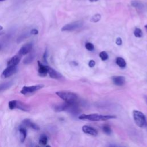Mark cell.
Returning a JSON list of instances; mask_svg holds the SVG:
<instances>
[{"label": "cell", "mask_w": 147, "mask_h": 147, "mask_svg": "<svg viewBox=\"0 0 147 147\" xmlns=\"http://www.w3.org/2000/svg\"><path fill=\"white\" fill-rule=\"evenodd\" d=\"M131 5L134 7L137 8V9H140V10L143 9V7H144V5L142 3H141V2H138V1H131Z\"/></svg>", "instance_id": "22"}, {"label": "cell", "mask_w": 147, "mask_h": 147, "mask_svg": "<svg viewBox=\"0 0 147 147\" xmlns=\"http://www.w3.org/2000/svg\"><path fill=\"white\" fill-rule=\"evenodd\" d=\"M72 105L68 104L67 103H63V104H60V105H55L53 107V109L56 112H60L61 111H64L66 109H67L69 106H71Z\"/></svg>", "instance_id": "14"}, {"label": "cell", "mask_w": 147, "mask_h": 147, "mask_svg": "<svg viewBox=\"0 0 147 147\" xmlns=\"http://www.w3.org/2000/svg\"><path fill=\"white\" fill-rule=\"evenodd\" d=\"M116 63L121 68H125L126 65V63L125 60L121 57H118L116 59Z\"/></svg>", "instance_id": "19"}, {"label": "cell", "mask_w": 147, "mask_h": 147, "mask_svg": "<svg viewBox=\"0 0 147 147\" xmlns=\"http://www.w3.org/2000/svg\"><path fill=\"white\" fill-rule=\"evenodd\" d=\"M145 28L146 29V30H147V25H146L145 26Z\"/></svg>", "instance_id": "37"}, {"label": "cell", "mask_w": 147, "mask_h": 147, "mask_svg": "<svg viewBox=\"0 0 147 147\" xmlns=\"http://www.w3.org/2000/svg\"><path fill=\"white\" fill-rule=\"evenodd\" d=\"M39 144L41 145H42V146H45L47 145V142H48V138H47V136L44 134H42L40 136V138H39Z\"/></svg>", "instance_id": "20"}, {"label": "cell", "mask_w": 147, "mask_h": 147, "mask_svg": "<svg viewBox=\"0 0 147 147\" xmlns=\"http://www.w3.org/2000/svg\"><path fill=\"white\" fill-rule=\"evenodd\" d=\"M133 33H134V36L136 37H141L143 35V33H142L141 29L140 28H136L134 29Z\"/></svg>", "instance_id": "24"}, {"label": "cell", "mask_w": 147, "mask_h": 147, "mask_svg": "<svg viewBox=\"0 0 147 147\" xmlns=\"http://www.w3.org/2000/svg\"><path fill=\"white\" fill-rule=\"evenodd\" d=\"M99 56L103 61H105L108 59V55L105 51H102L101 52H100Z\"/></svg>", "instance_id": "26"}, {"label": "cell", "mask_w": 147, "mask_h": 147, "mask_svg": "<svg viewBox=\"0 0 147 147\" xmlns=\"http://www.w3.org/2000/svg\"><path fill=\"white\" fill-rule=\"evenodd\" d=\"M30 33L31 35H32V34L36 35V34H37L38 33V30L36 29H32L30 30Z\"/></svg>", "instance_id": "30"}, {"label": "cell", "mask_w": 147, "mask_h": 147, "mask_svg": "<svg viewBox=\"0 0 147 147\" xmlns=\"http://www.w3.org/2000/svg\"><path fill=\"white\" fill-rule=\"evenodd\" d=\"M44 87L43 84H37L30 86H24L20 92L23 95H27L33 93Z\"/></svg>", "instance_id": "4"}, {"label": "cell", "mask_w": 147, "mask_h": 147, "mask_svg": "<svg viewBox=\"0 0 147 147\" xmlns=\"http://www.w3.org/2000/svg\"><path fill=\"white\" fill-rule=\"evenodd\" d=\"M83 24L82 21H76L65 25L61 28V31H72L80 28Z\"/></svg>", "instance_id": "5"}, {"label": "cell", "mask_w": 147, "mask_h": 147, "mask_svg": "<svg viewBox=\"0 0 147 147\" xmlns=\"http://www.w3.org/2000/svg\"><path fill=\"white\" fill-rule=\"evenodd\" d=\"M100 19H101V15L100 14H96L91 17L90 21L92 22H97L99 21Z\"/></svg>", "instance_id": "23"}, {"label": "cell", "mask_w": 147, "mask_h": 147, "mask_svg": "<svg viewBox=\"0 0 147 147\" xmlns=\"http://www.w3.org/2000/svg\"><path fill=\"white\" fill-rule=\"evenodd\" d=\"M22 124L24 126L31 128L32 129L38 130L40 129V127L35 123L32 122L30 119H25L22 121Z\"/></svg>", "instance_id": "11"}, {"label": "cell", "mask_w": 147, "mask_h": 147, "mask_svg": "<svg viewBox=\"0 0 147 147\" xmlns=\"http://www.w3.org/2000/svg\"><path fill=\"white\" fill-rule=\"evenodd\" d=\"M56 95L63 100L65 103L70 105H74L78 99V96L75 93L69 91H57Z\"/></svg>", "instance_id": "2"}, {"label": "cell", "mask_w": 147, "mask_h": 147, "mask_svg": "<svg viewBox=\"0 0 147 147\" xmlns=\"http://www.w3.org/2000/svg\"><path fill=\"white\" fill-rule=\"evenodd\" d=\"M116 116L114 115H102L99 114H83L79 116V119L82 120H87L90 121H103L110 119L115 118Z\"/></svg>", "instance_id": "1"}, {"label": "cell", "mask_w": 147, "mask_h": 147, "mask_svg": "<svg viewBox=\"0 0 147 147\" xmlns=\"http://www.w3.org/2000/svg\"><path fill=\"white\" fill-rule=\"evenodd\" d=\"M16 100H11L8 103L9 107L10 110H13V109H16Z\"/></svg>", "instance_id": "27"}, {"label": "cell", "mask_w": 147, "mask_h": 147, "mask_svg": "<svg viewBox=\"0 0 147 147\" xmlns=\"http://www.w3.org/2000/svg\"><path fill=\"white\" fill-rule=\"evenodd\" d=\"M85 47L87 50H88L90 51H93L94 49V45H93V44H92L91 42H87L85 44Z\"/></svg>", "instance_id": "28"}, {"label": "cell", "mask_w": 147, "mask_h": 147, "mask_svg": "<svg viewBox=\"0 0 147 147\" xmlns=\"http://www.w3.org/2000/svg\"><path fill=\"white\" fill-rule=\"evenodd\" d=\"M38 64V73L40 76L45 77L48 74V66L42 64L40 61H37Z\"/></svg>", "instance_id": "8"}, {"label": "cell", "mask_w": 147, "mask_h": 147, "mask_svg": "<svg viewBox=\"0 0 147 147\" xmlns=\"http://www.w3.org/2000/svg\"><path fill=\"white\" fill-rule=\"evenodd\" d=\"M133 117L134 122L139 127H145L147 126L146 117L142 112L137 110H133Z\"/></svg>", "instance_id": "3"}, {"label": "cell", "mask_w": 147, "mask_h": 147, "mask_svg": "<svg viewBox=\"0 0 147 147\" xmlns=\"http://www.w3.org/2000/svg\"><path fill=\"white\" fill-rule=\"evenodd\" d=\"M36 147H40V146H36Z\"/></svg>", "instance_id": "40"}, {"label": "cell", "mask_w": 147, "mask_h": 147, "mask_svg": "<svg viewBox=\"0 0 147 147\" xmlns=\"http://www.w3.org/2000/svg\"><path fill=\"white\" fill-rule=\"evenodd\" d=\"M48 74L51 78L55 79H59L62 77V75L59 72L49 66L48 67Z\"/></svg>", "instance_id": "13"}, {"label": "cell", "mask_w": 147, "mask_h": 147, "mask_svg": "<svg viewBox=\"0 0 147 147\" xmlns=\"http://www.w3.org/2000/svg\"><path fill=\"white\" fill-rule=\"evenodd\" d=\"M32 47H33V45L32 43L25 44L21 47V48H20V49L18 52V54L21 56L23 55H27L32 51Z\"/></svg>", "instance_id": "7"}, {"label": "cell", "mask_w": 147, "mask_h": 147, "mask_svg": "<svg viewBox=\"0 0 147 147\" xmlns=\"http://www.w3.org/2000/svg\"><path fill=\"white\" fill-rule=\"evenodd\" d=\"M95 61L94 60H90V61L88 63V65L90 67L92 68L95 66Z\"/></svg>", "instance_id": "32"}, {"label": "cell", "mask_w": 147, "mask_h": 147, "mask_svg": "<svg viewBox=\"0 0 147 147\" xmlns=\"http://www.w3.org/2000/svg\"><path fill=\"white\" fill-rule=\"evenodd\" d=\"M115 43L118 45H121L122 44V40L121 38V37H117L116 38V40H115Z\"/></svg>", "instance_id": "31"}, {"label": "cell", "mask_w": 147, "mask_h": 147, "mask_svg": "<svg viewBox=\"0 0 147 147\" xmlns=\"http://www.w3.org/2000/svg\"><path fill=\"white\" fill-rule=\"evenodd\" d=\"M1 34H2V33H0V35H1Z\"/></svg>", "instance_id": "41"}, {"label": "cell", "mask_w": 147, "mask_h": 147, "mask_svg": "<svg viewBox=\"0 0 147 147\" xmlns=\"http://www.w3.org/2000/svg\"><path fill=\"white\" fill-rule=\"evenodd\" d=\"M19 133H20V139L21 142H24L26 139L27 135L26 129L24 127H20L19 129Z\"/></svg>", "instance_id": "17"}, {"label": "cell", "mask_w": 147, "mask_h": 147, "mask_svg": "<svg viewBox=\"0 0 147 147\" xmlns=\"http://www.w3.org/2000/svg\"><path fill=\"white\" fill-rule=\"evenodd\" d=\"M30 32H25V33H24L23 34H21L18 38H17V43H20L22 41H23L24 40H25V38H28L29 36H30Z\"/></svg>", "instance_id": "21"}, {"label": "cell", "mask_w": 147, "mask_h": 147, "mask_svg": "<svg viewBox=\"0 0 147 147\" xmlns=\"http://www.w3.org/2000/svg\"><path fill=\"white\" fill-rule=\"evenodd\" d=\"M45 147H51L50 145H46Z\"/></svg>", "instance_id": "35"}, {"label": "cell", "mask_w": 147, "mask_h": 147, "mask_svg": "<svg viewBox=\"0 0 147 147\" xmlns=\"http://www.w3.org/2000/svg\"><path fill=\"white\" fill-rule=\"evenodd\" d=\"M82 131L86 134L96 136L98 135V131L91 126L87 125H84L82 126Z\"/></svg>", "instance_id": "9"}, {"label": "cell", "mask_w": 147, "mask_h": 147, "mask_svg": "<svg viewBox=\"0 0 147 147\" xmlns=\"http://www.w3.org/2000/svg\"><path fill=\"white\" fill-rule=\"evenodd\" d=\"M17 71V66H7L2 72L1 77L3 79L9 78V76L14 75Z\"/></svg>", "instance_id": "6"}, {"label": "cell", "mask_w": 147, "mask_h": 147, "mask_svg": "<svg viewBox=\"0 0 147 147\" xmlns=\"http://www.w3.org/2000/svg\"><path fill=\"white\" fill-rule=\"evenodd\" d=\"M6 1V0H0V2H1V1Z\"/></svg>", "instance_id": "39"}, {"label": "cell", "mask_w": 147, "mask_h": 147, "mask_svg": "<svg viewBox=\"0 0 147 147\" xmlns=\"http://www.w3.org/2000/svg\"><path fill=\"white\" fill-rule=\"evenodd\" d=\"M112 80L114 84L117 86H123L126 82L125 78L122 76H115L112 78Z\"/></svg>", "instance_id": "12"}, {"label": "cell", "mask_w": 147, "mask_h": 147, "mask_svg": "<svg viewBox=\"0 0 147 147\" xmlns=\"http://www.w3.org/2000/svg\"><path fill=\"white\" fill-rule=\"evenodd\" d=\"M1 48H2V45L0 44V50L1 49Z\"/></svg>", "instance_id": "36"}, {"label": "cell", "mask_w": 147, "mask_h": 147, "mask_svg": "<svg viewBox=\"0 0 147 147\" xmlns=\"http://www.w3.org/2000/svg\"><path fill=\"white\" fill-rule=\"evenodd\" d=\"M145 100H146V102L147 103V97H145Z\"/></svg>", "instance_id": "38"}, {"label": "cell", "mask_w": 147, "mask_h": 147, "mask_svg": "<svg viewBox=\"0 0 147 147\" xmlns=\"http://www.w3.org/2000/svg\"><path fill=\"white\" fill-rule=\"evenodd\" d=\"M35 56H36L35 52L34 51H33V52L31 51L29 53H28V56L26 57H25V59L23 60V63L25 64H30L34 60Z\"/></svg>", "instance_id": "15"}, {"label": "cell", "mask_w": 147, "mask_h": 147, "mask_svg": "<svg viewBox=\"0 0 147 147\" xmlns=\"http://www.w3.org/2000/svg\"><path fill=\"white\" fill-rule=\"evenodd\" d=\"M47 57H48V50L47 49H46L43 55V60L45 63H47Z\"/></svg>", "instance_id": "29"}, {"label": "cell", "mask_w": 147, "mask_h": 147, "mask_svg": "<svg viewBox=\"0 0 147 147\" xmlns=\"http://www.w3.org/2000/svg\"><path fill=\"white\" fill-rule=\"evenodd\" d=\"M2 29H3V28H2V26L0 25V30H2Z\"/></svg>", "instance_id": "34"}, {"label": "cell", "mask_w": 147, "mask_h": 147, "mask_svg": "<svg viewBox=\"0 0 147 147\" xmlns=\"http://www.w3.org/2000/svg\"><path fill=\"white\" fill-rule=\"evenodd\" d=\"M13 81H9L0 84V92L9 88L13 85Z\"/></svg>", "instance_id": "18"}, {"label": "cell", "mask_w": 147, "mask_h": 147, "mask_svg": "<svg viewBox=\"0 0 147 147\" xmlns=\"http://www.w3.org/2000/svg\"><path fill=\"white\" fill-rule=\"evenodd\" d=\"M98 0H89L90 2H96V1H98Z\"/></svg>", "instance_id": "33"}, {"label": "cell", "mask_w": 147, "mask_h": 147, "mask_svg": "<svg viewBox=\"0 0 147 147\" xmlns=\"http://www.w3.org/2000/svg\"><path fill=\"white\" fill-rule=\"evenodd\" d=\"M16 109H18L20 110H21L22 111H28L29 110V109L27 105H26L25 103H24L19 100H16Z\"/></svg>", "instance_id": "16"}, {"label": "cell", "mask_w": 147, "mask_h": 147, "mask_svg": "<svg viewBox=\"0 0 147 147\" xmlns=\"http://www.w3.org/2000/svg\"><path fill=\"white\" fill-rule=\"evenodd\" d=\"M102 130L107 135H110L111 133V130L110 127L107 125H105L104 126H103Z\"/></svg>", "instance_id": "25"}, {"label": "cell", "mask_w": 147, "mask_h": 147, "mask_svg": "<svg viewBox=\"0 0 147 147\" xmlns=\"http://www.w3.org/2000/svg\"><path fill=\"white\" fill-rule=\"evenodd\" d=\"M21 59V56L20 55H16L11 57L7 61V66H17L20 63Z\"/></svg>", "instance_id": "10"}]
</instances>
